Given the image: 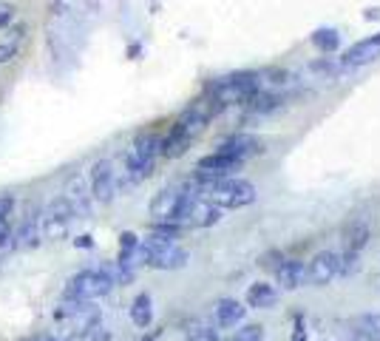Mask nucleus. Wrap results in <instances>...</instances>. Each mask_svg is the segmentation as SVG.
<instances>
[{"instance_id":"1","label":"nucleus","mask_w":380,"mask_h":341,"mask_svg":"<svg viewBox=\"0 0 380 341\" xmlns=\"http://www.w3.org/2000/svg\"><path fill=\"white\" fill-rule=\"evenodd\" d=\"M196 194L213 205H218L221 211L230 208H247L255 202V185L247 182V179H238V177H221V179H210V182H193Z\"/></svg>"},{"instance_id":"2","label":"nucleus","mask_w":380,"mask_h":341,"mask_svg":"<svg viewBox=\"0 0 380 341\" xmlns=\"http://www.w3.org/2000/svg\"><path fill=\"white\" fill-rule=\"evenodd\" d=\"M159 151H162V137H157V134H142V137L134 140V145L125 154V171H122L131 185L142 182L154 174Z\"/></svg>"},{"instance_id":"3","label":"nucleus","mask_w":380,"mask_h":341,"mask_svg":"<svg viewBox=\"0 0 380 341\" xmlns=\"http://www.w3.org/2000/svg\"><path fill=\"white\" fill-rule=\"evenodd\" d=\"M258 88H264V77L255 71H238V74H227L221 80H216L207 94H213L224 108L233 103H244L250 94H255Z\"/></svg>"},{"instance_id":"4","label":"nucleus","mask_w":380,"mask_h":341,"mask_svg":"<svg viewBox=\"0 0 380 341\" xmlns=\"http://www.w3.org/2000/svg\"><path fill=\"white\" fill-rule=\"evenodd\" d=\"M114 288V282L108 279V273L100 268V271H83L77 273L68 288H65V299H77V302H94V299H102L108 296Z\"/></svg>"},{"instance_id":"5","label":"nucleus","mask_w":380,"mask_h":341,"mask_svg":"<svg viewBox=\"0 0 380 341\" xmlns=\"http://www.w3.org/2000/svg\"><path fill=\"white\" fill-rule=\"evenodd\" d=\"M74 216H77V214H74V208H71V202H68L65 196L54 199V202L40 214V234H43V239H63V236L68 234Z\"/></svg>"},{"instance_id":"6","label":"nucleus","mask_w":380,"mask_h":341,"mask_svg":"<svg viewBox=\"0 0 380 341\" xmlns=\"http://www.w3.org/2000/svg\"><path fill=\"white\" fill-rule=\"evenodd\" d=\"M244 162L236 159V157H227L221 151H213L207 157H201L196 162V177L193 182H210V179H221V177H233Z\"/></svg>"},{"instance_id":"7","label":"nucleus","mask_w":380,"mask_h":341,"mask_svg":"<svg viewBox=\"0 0 380 341\" xmlns=\"http://www.w3.org/2000/svg\"><path fill=\"white\" fill-rule=\"evenodd\" d=\"M91 194L97 196V202L108 205L117 196V174H114V162L111 159H100L91 165V177H88Z\"/></svg>"},{"instance_id":"8","label":"nucleus","mask_w":380,"mask_h":341,"mask_svg":"<svg viewBox=\"0 0 380 341\" xmlns=\"http://www.w3.org/2000/svg\"><path fill=\"white\" fill-rule=\"evenodd\" d=\"M335 276H338V253H332V251H321L307 265V285L310 288H327Z\"/></svg>"},{"instance_id":"9","label":"nucleus","mask_w":380,"mask_h":341,"mask_svg":"<svg viewBox=\"0 0 380 341\" xmlns=\"http://www.w3.org/2000/svg\"><path fill=\"white\" fill-rule=\"evenodd\" d=\"M216 151H221V154H227V157H236V159L247 162V159H253V157H258V154L264 151V142H261L258 137H253V134H236V137L224 140Z\"/></svg>"},{"instance_id":"10","label":"nucleus","mask_w":380,"mask_h":341,"mask_svg":"<svg viewBox=\"0 0 380 341\" xmlns=\"http://www.w3.org/2000/svg\"><path fill=\"white\" fill-rule=\"evenodd\" d=\"M375 57H380V34H372V37H366V40H361V43H355V46L344 54L341 65H344V68H358V65L372 63Z\"/></svg>"},{"instance_id":"11","label":"nucleus","mask_w":380,"mask_h":341,"mask_svg":"<svg viewBox=\"0 0 380 341\" xmlns=\"http://www.w3.org/2000/svg\"><path fill=\"white\" fill-rule=\"evenodd\" d=\"M218 219H221V208L213 205V202H207V199H201V196H196L193 205H190L185 225H190V228H210Z\"/></svg>"},{"instance_id":"12","label":"nucleus","mask_w":380,"mask_h":341,"mask_svg":"<svg viewBox=\"0 0 380 341\" xmlns=\"http://www.w3.org/2000/svg\"><path fill=\"white\" fill-rule=\"evenodd\" d=\"M275 282L281 285V290H298L301 285H307V268H304V262H295V259L284 262L281 259V265L275 268Z\"/></svg>"},{"instance_id":"13","label":"nucleus","mask_w":380,"mask_h":341,"mask_svg":"<svg viewBox=\"0 0 380 341\" xmlns=\"http://www.w3.org/2000/svg\"><path fill=\"white\" fill-rule=\"evenodd\" d=\"M65 199L71 202L74 214H80V216H88V214H91V185H85L83 177H74V179L68 182Z\"/></svg>"},{"instance_id":"14","label":"nucleus","mask_w":380,"mask_h":341,"mask_svg":"<svg viewBox=\"0 0 380 341\" xmlns=\"http://www.w3.org/2000/svg\"><path fill=\"white\" fill-rule=\"evenodd\" d=\"M241 105H244L250 114H270V111H275V108L281 105V97H278V94H273V91L258 88V91H255V94H250Z\"/></svg>"},{"instance_id":"15","label":"nucleus","mask_w":380,"mask_h":341,"mask_svg":"<svg viewBox=\"0 0 380 341\" xmlns=\"http://www.w3.org/2000/svg\"><path fill=\"white\" fill-rule=\"evenodd\" d=\"M275 302H278V290H275L273 285H267V282L250 285V290H247V305H250V308L267 310V308H273Z\"/></svg>"},{"instance_id":"16","label":"nucleus","mask_w":380,"mask_h":341,"mask_svg":"<svg viewBox=\"0 0 380 341\" xmlns=\"http://www.w3.org/2000/svg\"><path fill=\"white\" fill-rule=\"evenodd\" d=\"M244 322V308L236 299H221L216 305V325L218 327H236Z\"/></svg>"},{"instance_id":"17","label":"nucleus","mask_w":380,"mask_h":341,"mask_svg":"<svg viewBox=\"0 0 380 341\" xmlns=\"http://www.w3.org/2000/svg\"><path fill=\"white\" fill-rule=\"evenodd\" d=\"M40 239H43V234H40V216L23 219V225H20V231H17V248L31 251V248L40 245Z\"/></svg>"},{"instance_id":"18","label":"nucleus","mask_w":380,"mask_h":341,"mask_svg":"<svg viewBox=\"0 0 380 341\" xmlns=\"http://www.w3.org/2000/svg\"><path fill=\"white\" fill-rule=\"evenodd\" d=\"M369 239H372V228H369L366 222H352V225L347 228V251L361 253V251L369 245Z\"/></svg>"},{"instance_id":"19","label":"nucleus","mask_w":380,"mask_h":341,"mask_svg":"<svg viewBox=\"0 0 380 341\" xmlns=\"http://www.w3.org/2000/svg\"><path fill=\"white\" fill-rule=\"evenodd\" d=\"M131 319L137 327H148L154 322V308H151V296L148 293H139L131 305Z\"/></svg>"},{"instance_id":"20","label":"nucleus","mask_w":380,"mask_h":341,"mask_svg":"<svg viewBox=\"0 0 380 341\" xmlns=\"http://www.w3.org/2000/svg\"><path fill=\"white\" fill-rule=\"evenodd\" d=\"M358 253H352V251H347L344 256H338V276H352V273H358Z\"/></svg>"},{"instance_id":"21","label":"nucleus","mask_w":380,"mask_h":341,"mask_svg":"<svg viewBox=\"0 0 380 341\" xmlns=\"http://www.w3.org/2000/svg\"><path fill=\"white\" fill-rule=\"evenodd\" d=\"M188 341H218V333L213 327H207V325H190Z\"/></svg>"},{"instance_id":"22","label":"nucleus","mask_w":380,"mask_h":341,"mask_svg":"<svg viewBox=\"0 0 380 341\" xmlns=\"http://www.w3.org/2000/svg\"><path fill=\"white\" fill-rule=\"evenodd\" d=\"M83 339L85 341H108L111 339V333H108V327L97 319V322H91V325L83 330Z\"/></svg>"},{"instance_id":"23","label":"nucleus","mask_w":380,"mask_h":341,"mask_svg":"<svg viewBox=\"0 0 380 341\" xmlns=\"http://www.w3.org/2000/svg\"><path fill=\"white\" fill-rule=\"evenodd\" d=\"M233 341H264V327L261 325H247L233 336Z\"/></svg>"},{"instance_id":"24","label":"nucleus","mask_w":380,"mask_h":341,"mask_svg":"<svg viewBox=\"0 0 380 341\" xmlns=\"http://www.w3.org/2000/svg\"><path fill=\"white\" fill-rule=\"evenodd\" d=\"M17 51H20V40H3L0 43V65L3 63H11L17 57Z\"/></svg>"},{"instance_id":"25","label":"nucleus","mask_w":380,"mask_h":341,"mask_svg":"<svg viewBox=\"0 0 380 341\" xmlns=\"http://www.w3.org/2000/svg\"><path fill=\"white\" fill-rule=\"evenodd\" d=\"M315 46L332 51V48L338 46V34H335V31H318V34H315Z\"/></svg>"},{"instance_id":"26","label":"nucleus","mask_w":380,"mask_h":341,"mask_svg":"<svg viewBox=\"0 0 380 341\" xmlns=\"http://www.w3.org/2000/svg\"><path fill=\"white\" fill-rule=\"evenodd\" d=\"M361 319H364V325H366L372 341H380V313H375V316H361Z\"/></svg>"},{"instance_id":"27","label":"nucleus","mask_w":380,"mask_h":341,"mask_svg":"<svg viewBox=\"0 0 380 341\" xmlns=\"http://www.w3.org/2000/svg\"><path fill=\"white\" fill-rule=\"evenodd\" d=\"M11 17H14V6L0 3V28H6V26L11 23Z\"/></svg>"},{"instance_id":"28","label":"nucleus","mask_w":380,"mask_h":341,"mask_svg":"<svg viewBox=\"0 0 380 341\" xmlns=\"http://www.w3.org/2000/svg\"><path fill=\"white\" fill-rule=\"evenodd\" d=\"M9 242H11V231H9L6 216H0V248H9Z\"/></svg>"},{"instance_id":"29","label":"nucleus","mask_w":380,"mask_h":341,"mask_svg":"<svg viewBox=\"0 0 380 341\" xmlns=\"http://www.w3.org/2000/svg\"><path fill=\"white\" fill-rule=\"evenodd\" d=\"M14 208V199L11 196H0V216H9Z\"/></svg>"},{"instance_id":"30","label":"nucleus","mask_w":380,"mask_h":341,"mask_svg":"<svg viewBox=\"0 0 380 341\" xmlns=\"http://www.w3.org/2000/svg\"><path fill=\"white\" fill-rule=\"evenodd\" d=\"M292 341H307V330H304V325H301V322L295 325V333H292Z\"/></svg>"},{"instance_id":"31","label":"nucleus","mask_w":380,"mask_h":341,"mask_svg":"<svg viewBox=\"0 0 380 341\" xmlns=\"http://www.w3.org/2000/svg\"><path fill=\"white\" fill-rule=\"evenodd\" d=\"M91 245H94L91 236H80V239H77V248H91Z\"/></svg>"}]
</instances>
